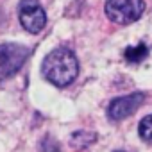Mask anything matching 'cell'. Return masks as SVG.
Here are the masks:
<instances>
[{"label": "cell", "mask_w": 152, "mask_h": 152, "mask_svg": "<svg viewBox=\"0 0 152 152\" xmlns=\"http://www.w3.org/2000/svg\"><path fill=\"white\" fill-rule=\"evenodd\" d=\"M115 152H124V150H115Z\"/></svg>", "instance_id": "obj_10"}, {"label": "cell", "mask_w": 152, "mask_h": 152, "mask_svg": "<svg viewBox=\"0 0 152 152\" xmlns=\"http://www.w3.org/2000/svg\"><path fill=\"white\" fill-rule=\"evenodd\" d=\"M95 140H97V134H95V132H90V131H77V132H73V134H72L70 143H72L73 148L83 150V148L90 147Z\"/></svg>", "instance_id": "obj_6"}, {"label": "cell", "mask_w": 152, "mask_h": 152, "mask_svg": "<svg viewBox=\"0 0 152 152\" xmlns=\"http://www.w3.org/2000/svg\"><path fill=\"white\" fill-rule=\"evenodd\" d=\"M106 16L116 25H129L141 18L145 11L143 0H106Z\"/></svg>", "instance_id": "obj_3"}, {"label": "cell", "mask_w": 152, "mask_h": 152, "mask_svg": "<svg viewBox=\"0 0 152 152\" xmlns=\"http://www.w3.org/2000/svg\"><path fill=\"white\" fill-rule=\"evenodd\" d=\"M41 152H61V150H59V145L56 143V140L47 136L41 143Z\"/></svg>", "instance_id": "obj_9"}, {"label": "cell", "mask_w": 152, "mask_h": 152, "mask_svg": "<svg viewBox=\"0 0 152 152\" xmlns=\"http://www.w3.org/2000/svg\"><path fill=\"white\" fill-rule=\"evenodd\" d=\"M31 56V48L18 43H2L0 45V84L11 79L25 64Z\"/></svg>", "instance_id": "obj_2"}, {"label": "cell", "mask_w": 152, "mask_h": 152, "mask_svg": "<svg viewBox=\"0 0 152 152\" xmlns=\"http://www.w3.org/2000/svg\"><path fill=\"white\" fill-rule=\"evenodd\" d=\"M138 132H140V138L147 143H152V115H147L140 125H138Z\"/></svg>", "instance_id": "obj_8"}, {"label": "cell", "mask_w": 152, "mask_h": 152, "mask_svg": "<svg viewBox=\"0 0 152 152\" xmlns=\"http://www.w3.org/2000/svg\"><path fill=\"white\" fill-rule=\"evenodd\" d=\"M41 72H43V77L50 84L57 88H64L72 84L75 77L79 75V61L70 48L59 47L43 59Z\"/></svg>", "instance_id": "obj_1"}, {"label": "cell", "mask_w": 152, "mask_h": 152, "mask_svg": "<svg viewBox=\"0 0 152 152\" xmlns=\"http://www.w3.org/2000/svg\"><path fill=\"white\" fill-rule=\"evenodd\" d=\"M148 56V47L145 43H136L134 47H127L124 52V57L129 63H141Z\"/></svg>", "instance_id": "obj_7"}, {"label": "cell", "mask_w": 152, "mask_h": 152, "mask_svg": "<svg viewBox=\"0 0 152 152\" xmlns=\"http://www.w3.org/2000/svg\"><path fill=\"white\" fill-rule=\"evenodd\" d=\"M143 100H145L143 93H131V95H125V97H116L107 106V116L115 122L124 120V118L131 116L143 104Z\"/></svg>", "instance_id": "obj_5"}, {"label": "cell", "mask_w": 152, "mask_h": 152, "mask_svg": "<svg viewBox=\"0 0 152 152\" xmlns=\"http://www.w3.org/2000/svg\"><path fill=\"white\" fill-rule=\"evenodd\" d=\"M18 16L22 27L31 34L41 32L47 25V13L38 0H22L18 4Z\"/></svg>", "instance_id": "obj_4"}]
</instances>
